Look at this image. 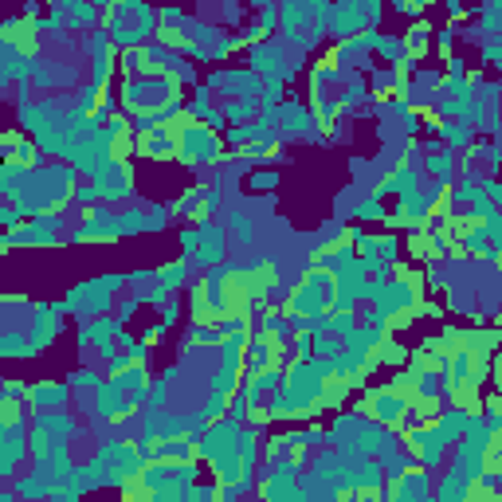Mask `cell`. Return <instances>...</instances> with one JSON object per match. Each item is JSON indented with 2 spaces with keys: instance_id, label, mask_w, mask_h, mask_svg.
I'll list each match as a JSON object with an SVG mask.
<instances>
[{
  "instance_id": "1",
  "label": "cell",
  "mask_w": 502,
  "mask_h": 502,
  "mask_svg": "<svg viewBox=\"0 0 502 502\" xmlns=\"http://www.w3.org/2000/svg\"><path fill=\"white\" fill-rule=\"evenodd\" d=\"M177 153H181V161H216V153H220V138L212 134V130H204V126L181 122Z\"/></svg>"
},
{
  "instance_id": "2",
  "label": "cell",
  "mask_w": 502,
  "mask_h": 502,
  "mask_svg": "<svg viewBox=\"0 0 502 502\" xmlns=\"http://www.w3.org/2000/svg\"><path fill=\"white\" fill-rule=\"evenodd\" d=\"M404 408H408V400H404V393L396 384H389V389H381V393H373L365 400V412H373L377 420H384V424H396L404 416Z\"/></svg>"
},
{
  "instance_id": "3",
  "label": "cell",
  "mask_w": 502,
  "mask_h": 502,
  "mask_svg": "<svg viewBox=\"0 0 502 502\" xmlns=\"http://www.w3.org/2000/svg\"><path fill=\"white\" fill-rule=\"evenodd\" d=\"M365 0H345V4H337L334 12V32L337 36H357V32L365 28Z\"/></svg>"
},
{
  "instance_id": "4",
  "label": "cell",
  "mask_w": 502,
  "mask_h": 502,
  "mask_svg": "<svg viewBox=\"0 0 502 502\" xmlns=\"http://www.w3.org/2000/svg\"><path fill=\"white\" fill-rule=\"evenodd\" d=\"M126 393H122V384L118 381H110V384H99V416H106V420H118V416H126Z\"/></svg>"
},
{
  "instance_id": "5",
  "label": "cell",
  "mask_w": 502,
  "mask_h": 502,
  "mask_svg": "<svg viewBox=\"0 0 502 502\" xmlns=\"http://www.w3.org/2000/svg\"><path fill=\"white\" fill-rule=\"evenodd\" d=\"M28 400H32V408H40V412L63 408V404H67V384H36V389H28Z\"/></svg>"
},
{
  "instance_id": "6",
  "label": "cell",
  "mask_w": 502,
  "mask_h": 502,
  "mask_svg": "<svg viewBox=\"0 0 502 502\" xmlns=\"http://www.w3.org/2000/svg\"><path fill=\"white\" fill-rule=\"evenodd\" d=\"M267 498H283V494H295V467L286 463V467H275V475H271V482L263 487Z\"/></svg>"
},
{
  "instance_id": "7",
  "label": "cell",
  "mask_w": 502,
  "mask_h": 502,
  "mask_svg": "<svg viewBox=\"0 0 502 502\" xmlns=\"http://www.w3.org/2000/svg\"><path fill=\"white\" fill-rule=\"evenodd\" d=\"M146 153H149V158H173V153H177V134H173V130L149 134V138H146Z\"/></svg>"
},
{
  "instance_id": "8",
  "label": "cell",
  "mask_w": 502,
  "mask_h": 502,
  "mask_svg": "<svg viewBox=\"0 0 502 502\" xmlns=\"http://www.w3.org/2000/svg\"><path fill=\"white\" fill-rule=\"evenodd\" d=\"M412 188H416V173H412L408 165H400L393 177H389L381 188H377V193H412Z\"/></svg>"
},
{
  "instance_id": "9",
  "label": "cell",
  "mask_w": 502,
  "mask_h": 502,
  "mask_svg": "<svg viewBox=\"0 0 502 502\" xmlns=\"http://www.w3.org/2000/svg\"><path fill=\"white\" fill-rule=\"evenodd\" d=\"M396 498H424L428 494V479H424V471H416V475H408L404 471V482L396 487Z\"/></svg>"
},
{
  "instance_id": "10",
  "label": "cell",
  "mask_w": 502,
  "mask_h": 502,
  "mask_svg": "<svg viewBox=\"0 0 502 502\" xmlns=\"http://www.w3.org/2000/svg\"><path fill=\"white\" fill-rule=\"evenodd\" d=\"M0 357H32V342L24 334H0Z\"/></svg>"
},
{
  "instance_id": "11",
  "label": "cell",
  "mask_w": 502,
  "mask_h": 502,
  "mask_svg": "<svg viewBox=\"0 0 502 502\" xmlns=\"http://www.w3.org/2000/svg\"><path fill=\"white\" fill-rule=\"evenodd\" d=\"M452 158H455L452 149H435V158H428V169L440 177V185H447V181H452V169H455Z\"/></svg>"
},
{
  "instance_id": "12",
  "label": "cell",
  "mask_w": 502,
  "mask_h": 502,
  "mask_svg": "<svg viewBox=\"0 0 502 502\" xmlns=\"http://www.w3.org/2000/svg\"><path fill=\"white\" fill-rule=\"evenodd\" d=\"M16 491L28 494V498H36V494H48L51 482H48V471H36V475H24L20 482H16Z\"/></svg>"
},
{
  "instance_id": "13",
  "label": "cell",
  "mask_w": 502,
  "mask_h": 502,
  "mask_svg": "<svg viewBox=\"0 0 502 502\" xmlns=\"http://www.w3.org/2000/svg\"><path fill=\"white\" fill-rule=\"evenodd\" d=\"M467 487H471V482L463 479V475L447 471L443 475V482H440V498H467Z\"/></svg>"
},
{
  "instance_id": "14",
  "label": "cell",
  "mask_w": 502,
  "mask_h": 502,
  "mask_svg": "<svg viewBox=\"0 0 502 502\" xmlns=\"http://www.w3.org/2000/svg\"><path fill=\"white\" fill-rule=\"evenodd\" d=\"M435 130H440V138L447 146H467L471 141V130L463 126V122H447V126H435Z\"/></svg>"
},
{
  "instance_id": "15",
  "label": "cell",
  "mask_w": 502,
  "mask_h": 502,
  "mask_svg": "<svg viewBox=\"0 0 502 502\" xmlns=\"http://www.w3.org/2000/svg\"><path fill=\"white\" fill-rule=\"evenodd\" d=\"M185 279H188V267L177 263V267H165V271L158 275V283H165V286H185Z\"/></svg>"
},
{
  "instance_id": "16",
  "label": "cell",
  "mask_w": 502,
  "mask_h": 502,
  "mask_svg": "<svg viewBox=\"0 0 502 502\" xmlns=\"http://www.w3.org/2000/svg\"><path fill=\"white\" fill-rule=\"evenodd\" d=\"M224 408H228V396H224V393H216L212 400L204 404V420H216V416H224Z\"/></svg>"
},
{
  "instance_id": "17",
  "label": "cell",
  "mask_w": 502,
  "mask_h": 502,
  "mask_svg": "<svg viewBox=\"0 0 502 502\" xmlns=\"http://www.w3.org/2000/svg\"><path fill=\"white\" fill-rule=\"evenodd\" d=\"M165 220H169V212H165V208H158V204L146 212V228H149V232H153V228L161 232V228H165Z\"/></svg>"
},
{
  "instance_id": "18",
  "label": "cell",
  "mask_w": 502,
  "mask_h": 502,
  "mask_svg": "<svg viewBox=\"0 0 502 502\" xmlns=\"http://www.w3.org/2000/svg\"><path fill=\"white\" fill-rule=\"evenodd\" d=\"M357 216H361V220H373V216H377V220H381V216H384V208H381V200H365V204H361V208H357Z\"/></svg>"
},
{
  "instance_id": "19",
  "label": "cell",
  "mask_w": 502,
  "mask_h": 502,
  "mask_svg": "<svg viewBox=\"0 0 502 502\" xmlns=\"http://www.w3.org/2000/svg\"><path fill=\"white\" fill-rule=\"evenodd\" d=\"M275 181H279V173H256L247 185H251V188H275Z\"/></svg>"
},
{
  "instance_id": "20",
  "label": "cell",
  "mask_w": 502,
  "mask_h": 502,
  "mask_svg": "<svg viewBox=\"0 0 502 502\" xmlns=\"http://www.w3.org/2000/svg\"><path fill=\"white\" fill-rule=\"evenodd\" d=\"M0 224H4V228H16V224H20V208H8V204H4V208H0Z\"/></svg>"
},
{
  "instance_id": "21",
  "label": "cell",
  "mask_w": 502,
  "mask_h": 502,
  "mask_svg": "<svg viewBox=\"0 0 502 502\" xmlns=\"http://www.w3.org/2000/svg\"><path fill=\"white\" fill-rule=\"evenodd\" d=\"M334 330H337V334H349V330H354V310L337 314V318H334Z\"/></svg>"
},
{
  "instance_id": "22",
  "label": "cell",
  "mask_w": 502,
  "mask_h": 502,
  "mask_svg": "<svg viewBox=\"0 0 502 502\" xmlns=\"http://www.w3.org/2000/svg\"><path fill=\"white\" fill-rule=\"evenodd\" d=\"M134 310H138V298H126V302L118 306V322H130V318H134Z\"/></svg>"
},
{
  "instance_id": "23",
  "label": "cell",
  "mask_w": 502,
  "mask_h": 502,
  "mask_svg": "<svg viewBox=\"0 0 502 502\" xmlns=\"http://www.w3.org/2000/svg\"><path fill=\"white\" fill-rule=\"evenodd\" d=\"M181 212H185V216H188V212L197 216V212H200V193H193V197H185V200H181Z\"/></svg>"
},
{
  "instance_id": "24",
  "label": "cell",
  "mask_w": 502,
  "mask_h": 502,
  "mask_svg": "<svg viewBox=\"0 0 502 502\" xmlns=\"http://www.w3.org/2000/svg\"><path fill=\"white\" fill-rule=\"evenodd\" d=\"M494 60H498V40H491L482 48V63H494Z\"/></svg>"
},
{
  "instance_id": "25",
  "label": "cell",
  "mask_w": 502,
  "mask_h": 502,
  "mask_svg": "<svg viewBox=\"0 0 502 502\" xmlns=\"http://www.w3.org/2000/svg\"><path fill=\"white\" fill-rule=\"evenodd\" d=\"M177 314H181V310H177V302H169V306H165V326H173V322H177Z\"/></svg>"
},
{
  "instance_id": "26",
  "label": "cell",
  "mask_w": 502,
  "mask_h": 502,
  "mask_svg": "<svg viewBox=\"0 0 502 502\" xmlns=\"http://www.w3.org/2000/svg\"><path fill=\"white\" fill-rule=\"evenodd\" d=\"M424 40H428V28H416L412 32V48H424Z\"/></svg>"
}]
</instances>
